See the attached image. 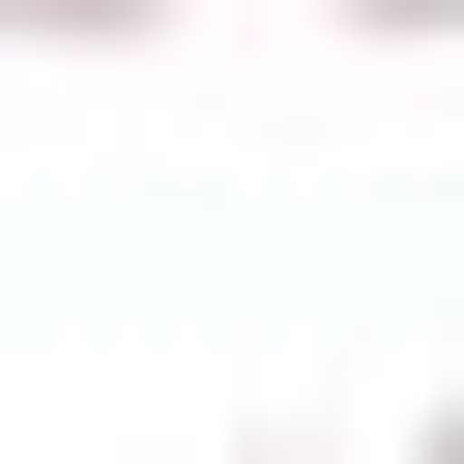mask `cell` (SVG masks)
Listing matches in <instances>:
<instances>
[{
    "mask_svg": "<svg viewBox=\"0 0 464 464\" xmlns=\"http://www.w3.org/2000/svg\"><path fill=\"white\" fill-rule=\"evenodd\" d=\"M203 0H0V58H174Z\"/></svg>",
    "mask_w": 464,
    "mask_h": 464,
    "instance_id": "cell-1",
    "label": "cell"
},
{
    "mask_svg": "<svg viewBox=\"0 0 464 464\" xmlns=\"http://www.w3.org/2000/svg\"><path fill=\"white\" fill-rule=\"evenodd\" d=\"M290 29H348V58H435V29H464V0H290Z\"/></svg>",
    "mask_w": 464,
    "mask_h": 464,
    "instance_id": "cell-2",
    "label": "cell"
},
{
    "mask_svg": "<svg viewBox=\"0 0 464 464\" xmlns=\"http://www.w3.org/2000/svg\"><path fill=\"white\" fill-rule=\"evenodd\" d=\"M406 464H464V377H435V406H406Z\"/></svg>",
    "mask_w": 464,
    "mask_h": 464,
    "instance_id": "cell-3",
    "label": "cell"
},
{
    "mask_svg": "<svg viewBox=\"0 0 464 464\" xmlns=\"http://www.w3.org/2000/svg\"><path fill=\"white\" fill-rule=\"evenodd\" d=\"M232 464H261V435H232Z\"/></svg>",
    "mask_w": 464,
    "mask_h": 464,
    "instance_id": "cell-4",
    "label": "cell"
}]
</instances>
